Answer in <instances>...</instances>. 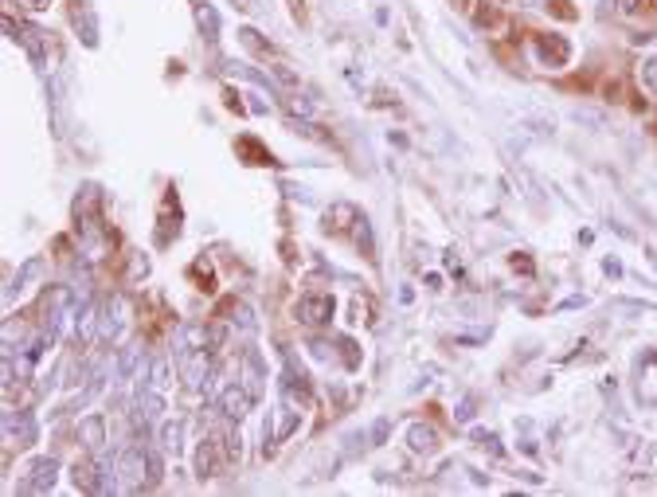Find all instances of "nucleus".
Here are the masks:
<instances>
[{
  "mask_svg": "<svg viewBox=\"0 0 657 497\" xmlns=\"http://www.w3.org/2000/svg\"><path fill=\"white\" fill-rule=\"evenodd\" d=\"M141 466H145V454L141 450H126V462H121V474H126V482H141Z\"/></svg>",
  "mask_w": 657,
  "mask_h": 497,
  "instance_id": "obj_2",
  "label": "nucleus"
},
{
  "mask_svg": "<svg viewBox=\"0 0 657 497\" xmlns=\"http://www.w3.org/2000/svg\"><path fill=\"white\" fill-rule=\"evenodd\" d=\"M328 309H333V306H328L325 298H305V302L298 306V313H301V321L317 325V321H325V318H328Z\"/></svg>",
  "mask_w": 657,
  "mask_h": 497,
  "instance_id": "obj_1",
  "label": "nucleus"
},
{
  "mask_svg": "<svg viewBox=\"0 0 657 497\" xmlns=\"http://www.w3.org/2000/svg\"><path fill=\"white\" fill-rule=\"evenodd\" d=\"M411 443H415V450H435V435H430V431H423V427L411 431Z\"/></svg>",
  "mask_w": 657,
  "mask_h": 497,
  "instance_id": "obj_4",
  "label": "nucleus"
},
{
  "mask_svg": "<svg viewBox=\"0 0 657 497\" xmlns=\"http://www.w3.org/2000/svg\"><path fill=\"white\" fill-rule=\"evenodd\" d=\"M250 403V396L243 388H231L227 396H223V408H227V415H243V408Z\"/></svg>",
  "mask_w": 657,
  "mask_h": 497,
  "instance_id": "obj_3",
  "label": "nucleus"
}]
</instances>
